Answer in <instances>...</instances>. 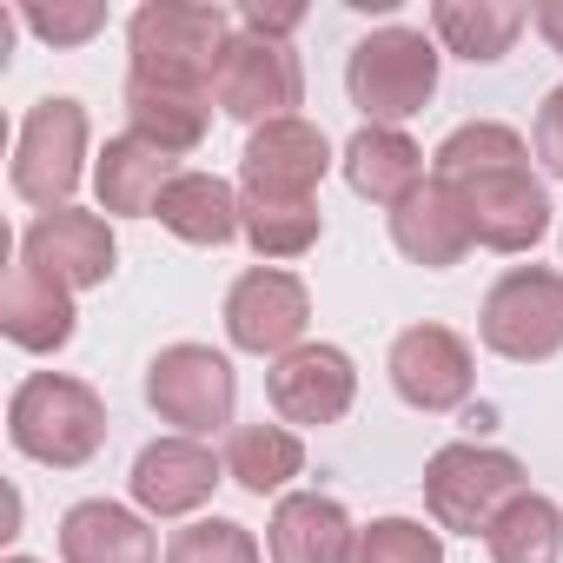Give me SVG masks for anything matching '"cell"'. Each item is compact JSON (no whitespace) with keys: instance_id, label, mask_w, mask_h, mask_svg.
I'll use <instances>...</instances> for the list:
<instances>
[{"instance_id":"6da1fadb","label":"cell","mask_w":563,"mask_h":563,"mask_svg":"<svg viewBox=\"0 0 563 563\" xmlns=\"http://www.w3.org/2000/svg\"><path fill=\"white\" fill-rule=\"evenodd\" d=\"M8 438L21 457H34L47 471H80L107 444V398L87 378L34 372L8 398Z\"/></svg>"},{"instance_id":"7a4b0ae2","label":"cell","mask_w":563,"mask_h":563,"mask_svg":"<svg viewBox=\"0 0 563 563\" xmlns=\"http://www.w3.org/2000/svg\"><path fill=\"white\" fill-rule=\"evenodd\" d=\"M232 47V14L206 0H146L126 21V74L166 80V87H206L219 74V54Z\"/></svg>"},{"instance_id":"3957f363","label":"cell","mask_w":563,"mask_h":563,"mask_svg":"<svg viewBox=\"0 0 563 563\" xmlns=\"http://www.w3.org/2000/svg\"><path fill=\"white\" fill-rule=\"evenodd\" d=\"M438 41L418 27H378L345 60V93L365 113V126H405L438 93Z\"/></svg>"},{"instance_id":"277c9868","label":"cell","mask_w":563,"mask_h":563,"mask_svg":"<svg viewBox=\"0 0 563 563\" xmlns=\"http://www.w3.org/2000/svg\"><path fill=\"white\" fill-rule=\"evenodd\" d=\"M510 497H523V464L497 444H444L424 464V510L451 537H484Z\"/></svg>"},{"instance_id":"5b68a950","label":"cell","mask_w":563,"mask_h":563,"mask_svg":"<svg viewBox=\"0 0 563 563\" xmlns=\"http://www.w3.org/2000/svg\"><path fill=\"white\" fill-rule=\"evenodd\" d=\"M87 140H93V126H87L80 100H67V93L34 100L21 133H14V166H8L14 192L41 212L74 206V186L87 179Z\"/></svg>"},{"instance_id":"8992f818","label":"cell","mask_w":563,"mask_h":563,"mask_svg":"<svg viewBox=\"0 0 563 563\" xmlns=\"http://www.w3.org/2000/svg\"><path fill=\"white\" fill-rule=\"evenodd\" d=\"M477 339L510 365H543L563 352V272L556 265H510L484 292Z\"/></svg>"},{"instance_id":"52a82bcc","label":"cell","mask_w":563,"mask_h":563,"mask_svg":"<svg viewBox=\"0 0 563 563\" xmlns=\"http://www.w3.org/2000/svg\"><path fill=\"white\" fill-rule=\"evenodd\" d=\"M212 107L245 120L252 133L272 126V120H299L306 107V67L286 41H265L252 27L232 34V47L219 54V74H212Z\"/></svg>"},{"instance_id":"ba28073f","label":"cell","mask_w":563,"mask_h":563,"mask_svg":"<svg viewBox=\"0 0 563 563\" xmlns=\"http://www.w3.org/2000/svg\"><path fill=\"white\" fill-rule=\"evenodd\" d=\"M146 405L179 431V438H206L232 424L239 405V372L225 352L212 345H166L146 365Z\"/></svg>"},{"instance_id":"9c48e42d","label":"cell","mask_w":563,"mask_h":563,"mask_svg":"<svg viewBox=\"0 0 563 563\" xmlns=\"http://www.w3.org/2000/svg\"><path fill=\"white\" fill-rule=\"evenodd\" d=\"M325 173H332V140L306 113L272 120L239 153V199L245 206H312Z\"/></svg>"},{"instance_id":"30bf717a","label":"cell","mask_w":563,"mask_h":563,"mask_svg":"<svg viewBox=\"0 0 563 563\" xmlns=\"http://www.w3.org/2000/svg\"><path fill=\"white\" fill-rule=\"evenodd\" d=\"M306 325H312V292L306 278L286 272V265H252L232 278L225 292V339L252 358H286L306 345Z\"/></svg>"},{"instance_id":"8fae6325","label":"cell","mask_w":563,"mask_h":563,"mask_svg":"<svg viewBox=\"0 0 563 563\" xmlns=\"http://www.w3.org/2000/svg\"><path fill=\"white\" fill-rule=\"evenodd\" d=\"M385 372H391V391H398L411 411H424V418L457 411V405L471 398V385H477L471 339H457L451 325H405V332L391 339Z\"/></svg>"},{"instance_id":"7c38bea8","label":"cell","mask_w":563,"mask_h":563,"mask_svg":"<svg viewBox=\"0 0 563 563\" xmlns=\"http://www.w3.org/2000/svg\"><path fill=\"white\" fill-rule=\"evenodd\" d=\"M265 398L278 424H339L358 405V365L339 345H299L265 372Z\"/></svg>"},{"instance_id":"4fadbf2b","label":"cell","mask_w":563,"mask_h":563,"mask_svg":"<svg viewBox=\"0 0 563 563\" xmlns=\"http://www.w3.org/2000/svg\"><path fill=\"white\" fill-rule=\"evenodd\" d=\"M21 258L41 265L47 278H60L67 292H93L113 278V225L100 212H80V206H60V212H41L27 232H21Z\"/></svg>"},{"instance_id":"5bb4252c","label":"cell","mask_w":563,"mask_h":563,"mask_svg":"<svg viewBox=\"0 0 563 563\" xmlns=\"http://www.w3.org/2000/svg\"><path fill=\"white\" fill-rule=\"evenodd\" d=\"M471 212V239L484 252H530L543 232H550V192L530 166H510V173H484L471 186H451Z\"/></svg>"},{"instance_id":"9a60e30c","label":"cell","mask_w":563,"mask_h":563,"mask_svg":"<svg viewBox=\"0 0 563 563\" xmlns=\"http://www.w3.org/2000/svg\"><path fill=\"white\" fill-rule=\"evenodd\" d=\"M219 477H225V457H212L199 438H153L140 457H133V504L146 510V517H192L199 504H212V490H219Z\"/></svg>"},{"instance_id":"2e32d148","label":"cell","mask_w":563,"mask_h":563,"mask_svg":"<svg viewBox=\"0 0 563 563\" xmlns=\"http://www.w3.org/2000/svg\"><path fill=\"white\" fill-rule=\"evenodd\" d=\"M352 543H358V523L325 490H286L272 504V523H265L272 563H352Z\"/></svg>"},{"instance_id":"e0dca14e","label":"cell","mask_w":563,"mask_h":563,"mask_svg":"<svg viewBox=\"0 0 563 563\" xmlns=\"http://www.w3.org/2000/svg\"><path fill=\"white\" fill-rule=\"evenodd\" d=\"M173 179H179V159L159 153V146L140 140V133H113V140L100 146V159H93V199H100V212H113V219H153Z\"/></svg>"},{"instance_id":"ac0fdd59","label":"cell","mask_w":563,"mask_h":563,"mask_svg":"<svg viewBox=\"0 0 563 563\" xmlns=\"http://www.w3.org/2000/svg\"><path fill=\"white\" fill-rule=\"evenodd\" d=\"M74 325H80L74 292L60 286V278H47L41 265L21 258L8 272V286H0V332H8L21 352L47 358V352H67L74 345Z\"/></svg>"},{"instance_id":"d6986e66","label":"cell","mask_w":563,"mask_h":563,"mask_svg":"<svg viewBox=\"0 0 563 563\" xmlns=\"http://www.w3.org/2000/svg\"><path fill=\"white\" fill-rule=\"evenodd\" d=\"M391 245L424 265V272H451L477 239H471V212L444 179H424L405 206H391Z\"/></svg>"},{"instance_id":"ffe728a7","label":"cell","mask_w":563,"mask_h":563,"mask_svg":"<svg viewBox=\"0 0 563 563\" xmlns=\"http://www.w3.org/2000/svg\"><path fill=\"white\" fill-rule=\"evenodd\" d=\"M60 563H166L146 510H126L113 497H87L60 517Z\"/></svg>"},{"instance_id":"44dd1931","label":"cell","mask_w":563,"mask_h":563,"mask_svg":"<svg viewBox=\"0 0 563 563\" xmlns=\"http://www.w3.org/2000/svg\"><path fill=\"white\" fill-rule=\"evenodd\" d=\"M339 166H345V186L372 206H405L424 186V146L405 126H358Z\"/></svg>"},{"instance_id":"7402d4cb","label":"cell","mask_w":563,"mask_h":563,"mask_svg":"<svg viewBox=\"0 0 563 563\" xmlns=\"http://www.w3.org/2000/svg\"><path fill=\"white\" fill-rule=\"evenodd\" d=\"M212 126V93L206 87H166V80H133L126 74V133L153 140L159 153H199Z\"/></svg>"},{"instance_id":"603a6c76","label":"cell","mask_w":563,"mask_h":563,"mask_svg":"<svg viewBox=\"0 0 563 563\" xmlns=\"http://www.w3.org/2000/svg\"><path fill=\"white\" fill-rule=\"evenodd\" d=\"M173 239H186V245H232V239H245V199H239V186L232 179H219V173H179L173 186H166V199H159V212H153Z\"/></svg>"},{"instance_id":"cb8c5ba5","label":"cell","mask_w":563,"mask_h":563,"mask_svg":"<svg viewBox=\"0 0 563 563\" xmlns=\"http://www.w3.org/2000/svg\"><path fill=\"white\" fill-rule=\"evenodd\" d=\"M523 27H530V8H517V0H438V8H431L438 47L471 60V67L504 60Z\"/></svg>"},{"instance_id":"d4e9b609","label":"cell","mask_w":563,"mask_h":563,"mask_svg":"<svg viewBox=\"0 0 563 563\" xmlns=\"http://www.w3.org/2000/svg\"><path fill=\"white\" fill-rule=\"evenodd\" d=\"M306 471V438L292 424H232L225 431V477L252 497H278Z\"/></svg>"},{"instance_id":"484cf974","label":"cell","mask_w":563,"mask_h":563,"mask_svg":"<svg viewBox=\"0 0 563 563\" xmlns=\"http://www.w3.org/2000/svg\"><path fill=\"white\" fill-rule=\"evenodd\" d=\"M510 166H530V146H523V133L504 126V120H464V126L444 133L438 153H431V179H444V186H471V179L510 173Z\"/></svg>"},{"instance_id":"4316f807","label":"cell","mask_w":563,"mask_h":563,"mask_svg":"<svg viewBox=\"0 0 563 563\" xmlns=\"http://www.w3.org/2000/svg\"><path fill=\"white\" fill-rule=\"evenodd\" d=\"M490 563H556L563 556V510L543 490H523L497 510V523L484 530Z\"/></svg>"},{"instance_id":"83f0119b","label":"cell","mask_w":563,"mask_h":563,"mask_svg":"<svg viewBox=\"0 0 563 563\" xmlns=\"http://www.w3.org/2000/svg\"><path fill=\"white\" fill-rule=\"evenodd\" d=\"M325 232L319 199L312 206H245V245L258 258H306Z\"/></svg>"},{"instance_id":"f1b7e54d","label":"cell","mask_w":563,"mask_h":563,"mask_svg":"<svg viewBox=\"0 0 563 563\" xmlns=\"http://www.w3.org/2000/svg\"><path fill=\"white\" fill-rule=\"evenodd\" d=\"M352 563H444V530L418 517H372L352 543Z\"/></svg>"},{"instance_id":"f546056e","label":"cell","mask_w":563,"mask_h":563,"mask_svg":"<svg viewBox=\"0 0 563 563\" xmlns=\"http://www.w3.org/2000/svg\"><path fill=\"white\" fill-rule=\"evenodd\" d=\"M166 563H265L258 537L232 517H199L166 537Z\"/></svg>"},{"instance_id":"4dcf8cb0","label":"cell","mask_w":563,"mask_h":563,"mask_svg":"<svg viewBox=\"0 0 563 563\" xmlns=\"http://www.w3.org/2000/svg\"><path fill=\"white\" fill-rule=\"evenodd\" d=\"M21 21H27V34L47 41V47H80V41H93V34L107 27V8H100V0H67V8L54 0V8H27Z\"/></svg>"},{"instance_id":"1f68e13d","label":"cell","mask_w":563,"mask_h":563,"mask_svg":"<svg viewBox=\"0 0 563 563\" xmlns=\"http://www.w3.org/2000/svg\"><path fill=\"white\" fill-rule=\"evenodd\" d=\"M530 146H537V159H543V173H550V179H563V87H550V93H543V107H537V133H530Z\"/></svg>"},{"instance_id":"d6a6232c","label":"cell","mask_w":563,"mask_h":563,"mask_svg":"<svg viewBox=\"0 0 563 563\" xmlns=\"http://www.w3.org/2000/svg\"><path fill=\"white\" fill-rule=\"evenodd\" d=\"M299 21H306V8H245V27L265 34V41H286Z\"/></svg>"},{"instance_id":"836d02e7","label":"cell","mask_w":563,"mask_h":563,"mask_svg":"<svg viewBox=\"0 0 563 563\" xmlns=\"http://www.w3.org/2000/svg\"><path fill=\"white\" fill-rule=\"evenodd\" d=\"M537 34L550 41V54H563V0H543L537 8Z\"/></svg>"},{"instance_id":"e575fe53","label":"cell","mask_w":563,"mask_h":563,"mask_svg":"<svg viewBox=\"0 0 563 563\" xmlns=\"http://www.w3.org/2000/svg\"><path fill=\"white\" fill-rule=\"evenodd\" d=\"M8 563H34V556H8Z\"/></svg>"}]
</instances>
